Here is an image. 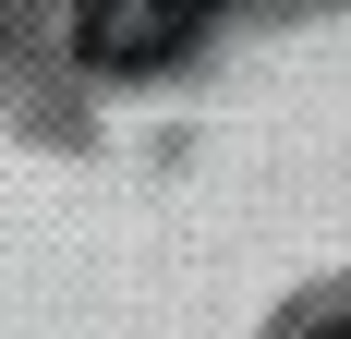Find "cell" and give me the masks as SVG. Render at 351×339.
<instances>
[{
  "mask_svg": "<svg viewBox=\"0 0 351 339\" xmlns=\"http://www.w3.org/2000/svg\"><path fill=\"white\" fill-rule=\"evenodd\" d=\"M327 339H351V315H339V327H327Z\"/></svg>",
  "mask_w": 351,
  "mask_h": 339,
  "instance_id": "obj_2",
  "label": "cell"
},
{
  "mask_svg": "<svg viewBox=\"0 0 351 339\" xmlns=\"http://www.w3.org/2000/svg\"><path fill=\"white\" fill-rule=\"evenodd\" d=\"M218 25V0H73V36L97 73H158Z\"/></svg>",
  "mask_w": 351,
  "mask_h": 339,
  "instance_id": "obj_1",
  "label": "cell"
}]
</instances>
